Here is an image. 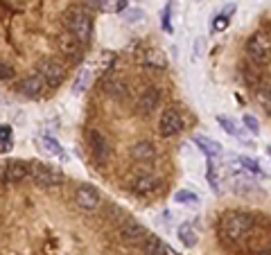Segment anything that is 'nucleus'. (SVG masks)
Here are the masks:
<instances>
[{
  "label": "nucleus",
  "instance_id": "obj_1",
  "mask_svg": "<svg viewBox=\"0 0 271 255\" xmlns=\"http://www.w3.org/2000/svg\"><path fill=\"white\" fill-rule=\"evenodd\" d=\"M253 219L247 212H226L219 221V235L228 242H240L251 233Z\"/></svg>",
  "mask_w": 271,
  "mask_h": 255
},
{
  "label": "nucleus",
  "instance_id": "obj_2",
  "mask_svg": "<svg viewBox=\"0 0 271 255\" xmlns=\"http://www.w3.org/2000/svg\"><path fill=\"white\" fill-rule=\"evenodd\" d=\"M66 27H68V34H73L79 43H86L93 34V20L84 9H70L66 14Z\"/></svg>",
  "mask_w": 271,
  "mask_h": 255
},
{
  "label": "nucleus",
  "instance_id": "obj_3",
  "mask_svg": "<svg viewBox=\"0 0 271 255\" xmlns=\"http://www.w3.org/2000/svg\"><path fill=\"white\" fill-rule=\"evenodd\" d=\"M247 54L253 64H269L271 61V36L258 32L247 41Z\"/></svg>",
  "mask_w": 271,
  "mask_h": 255
},
{
  "label": "nucleus",
  "instance_id": "obj_4",
  "mask_svg": "<svg viewBox=\"0 0 271 255\" xmlns=\"http://www.w3.org/2000/svg\"><path fill=\"white\" fill-rule=\"evenodd\" d=\"M30 176L34 178V183H39V185H43V187H57L64 183V174L50 165H43V163H32Z\"/></svg>",
  "mask_w": 271,
  "mask_h": 255
},
{
  "label": "nucleus",
  "instance_id": "obj_5",
  "mask_svg": "<svg viewBox=\"0 0 271 255\" xmlns=\"http://www.w3.org/2000/svg\"><path fill=\"white\" fill-rule=\"evenodd\" d=\"M181 129H183L181 113L172 106L165 108L161 120H158V133H161L163 138H172V136H177V133H181Z\"/></svg>",
  "mask_w": 271,
  "mask_h": 255
},
{
  "label": "nucleus",
  "instance_id": "obj_6",
  "mask_svg": "<svg viewBox=\"0 0 271 255\" xmlns=\"http://www.w3.org/2000/svg\"><path fill=\"white\" fill-rule=\"evenodd\" d=\"M39 75L43 77L45 86H59L61 82H64L66 77V68L59 64V61H54V59H45L39 64Z\"/></svg>",
  "mask_w": 271,
  "mask_h": 255
},
{
  "label": "nucleus",
  "instance_id": "obj_7",
  "mask_svg": "<svg viewBox=\"0 0 271 255\" xmlns=\"http://www.w3.org/2000/svg\"><path fill=\"white\" fill-rule=\"evenodd\" d=\"M89 147L97 163H106L108 158H111V145H108L106 136H104L102 131H97V129L89 131Z\"/></svg>",
  "mask_w": 271,
  "mask_h": 255
},
{
  "label": "nucleus",
  "instance_id": "obj_8",
  "mask_svg": "<svg viewBox=\"0 0 271 255\" xmlns=\"http://www.w3.org/2000/svg\"><path fill=\"white\" fill-rule=\"evenodd\" d=\"M102 88H104V93H106V97H111V99L129 97V86L122 77H104Z\"/></svg>",
  "mask_w": 271,
  "mask_h": 255
},
{
  "label": "nucleus",
  "instance_id": "obj_9",
  "mask_svg": "<svg viewBox=\"0 0 271 255\" xmlns=\"http://www.w3.org/2000/svg\"><path fill=\"white\" fill-rule=\"evenodd\" d=\"M43 88H45V82H43V77H41L39 73L20 79L18 86H16V90H18L20 95H25V97H36V95L43 93Z\"/></svg>",
  "mask_w": 271,
  "mask_h": 255
},
{
  "label": "nucleus",
  "instance_id": "obj_10",
  "mask_svg": "<svg viewBox=\"0 0 271 255\" xmlns=\"http://www.w3.org/2000/svg\"><path fill=\"white\" fill-rule=\"evenodd\" d=\"M27 174H30V167L25 165V163L11 161V163H5L2 172H0V178L5 183H18V181H23Z\"/></svg>",
  "mask_w": 271,
  "mask_h": 255
},
{
  "label": "nucleus",
  "instance_id": "obj_11",
  "mask_svg": "<svg viewBox=\"0 0 271 255\" xmlns=\"http://www.w3.org/2000/svg\"><path fill=\"white\" fill-rule=\"evenodd\" d=\"M75 201H77L79 208H84V210H95V208H99V194L97 190H93L90 185H82L77 192H75Z\"/></svg>",
  "mask_w": 271,
  "mask_h": 255
},
{
  "label": "nucleus",
  "instance_id": "obj_12",
  "mask_svg": "<svg viewBox=\"0 0 271 255\" xmlns=\"http://www.w3.org/2000/svg\"><path fill=\"white\" fill-rule=\"evenodd\" d=\"M158 102H161V90H158L156 86H149L138 97V111L143 113V115H152L154 108L158 106Z\"/></svg>",
  "mask_w": 271,
  "mask_h": 255
},
{
  "label": "nucleus",
  "instance_id": "obj_13",
  "mask_svg": "<svg viewBox=\"0 0 271 255\" xmlns=\"http://www.w3.org/2000/svg\"><path fill=\"white\" fill-rule=\"evenodd\" d=\"M129 156L138 163H147L156 158V145L149 143V140H140V143H133L129 147Z\"/></svg>",
  "mask_w": 271,
  "mask_h": 255
},
{
  "label": "nucleus",
  "instance_id": "obj_14",
  "mask_svg": "<svg viewBox=\"0 0 271 255\" xmlns=\"http://www.w3.org/2000/svg\"><path fill=\"white\" fill-rule=\"evenodd\" d=\"M140 61H143L147 68H154V70H165V68H168V57H165L161 50H156V48L145 50L143 57H140Z\"/></svg>",
  "mask_w": 271,
  "mask_h": 255
},
{
  "label": "nucleus",
  "instance_id": "obj_15",
  "mask_svg": "<svg viewBox=\"0 0 271 255\" xmlns=\"http://www.w3.org/2000/svg\"><path fill=\"white\" fill-rule=\"evenodd\" d=\"M143 237H147V231H145V226L136 224V221H127L120 228V240L122 242H140Z\"/></svg>",
  "mask_w": 271,
  "mask_h": 255
},
{
  "label": "nucleus",
  "instance_id": "obj_16",
  "mask_svg": "<svg viewBox=\"0 0 271 255\" xmlns=\"http://www.w3.org/2000/svg\"><path fill=\"white\" fill-rule=\"evenodd\" d=\"M194 145H197V147L201 149V152L206 154L208 158H217L219 154H222V145L217 143V140H212V138H206V136H194Z\"/></svg>",
  "mask_w": 271,
  "mask_h": 255
},
{
  "label": "nucleus",
  "instance_id": "obj_17",
  "mask_svg": "<svg viewBox=\"0 0 271 255\" xmlns=\"http://www.w3.org/2000/svg\"><path fill=\"white\" fill-rule=\"evenodd\" d=\"M158 178L152 176V174H140V176L133 178V190L138 192V194H149V192H154L158 187Z\"/></svg>",
  "mask_w": 271,
  "mask_h": 255
},
{
  "label": "nucleus",
  "instance_id": "obj_18",
  "mask_svg": "<svg viewBox=\"0 0 271 255\" xmlns=\"http://www.w3.org/2000/svg\"><path fill=\"white\" fill-rule=\"evenodd\" d=\"M79 48H82V43H79V41L75 39L73 34H64L59 39V50L66 54V57H77Z\"/></svg>",
  "mask_w": 271,
  "mask_h": 255
},
{
  "label": "nucleus",
  "instance_id": "obj_19",
  "mask_svg": "<svg viewBox=\"0 0 271 255\" xmlns=\"http://www.w3.org/2000/svg\"><path fill=\"white\" fill-rule=\"evenodd\" d=\"M179 240H181L183 246L192 249V246L197 244V231H194L190 224H181L179 226Z\"/></svg>",
  "mask_w": 271,
  "mask_h": 255
},
{
  "label": "nucleus",
  "instance_id": "obj_20",
  "mask_svg": "<svg viewBox=\"0 0 271 255\" xmlns=\"http://www.w3.org/2000/svg\"><path fill=\"white\" fill-rule=\"evenodd\" d=\"M143 253L145 255H168V249L158 237H147L143 244Z\"/></svg>",
  "mask_w": 271,
  "mask_h": 255
},
{
  "label": "nucleus",
  "instance_id": "obj_21",
  "mask_svg": "<svg viewBox=\"0 0 271 255\" xmlns=\"http://www.w3.org/2000/svg\"><path fill=\"white\" fill-rule=\"evenodd\" d=\"M206 178H208V183H210L212 192H217V194H219V165L215 163V158H208Z\"/></svg>",
  "mask_w": 271,
  "mask_h": 255
},
{
  "label": "nucleus",
  "instance_id": "obj_22",
  "mask_svg": "<svg viewBox=\"0 0 271 255\" xmlns=\"http://www.w3.org/2000/svg\"><path fill=\"white\" fill-rule=\"evenodd\" d=\"M256 99L262 104V106L267 108V111H271V84L262 82L260 86H258V90H256Z\"/></svg>",
  "mask_w": 271,
  "mask_h": 255
},
{
  "label": "nucleus",
  "instance_id": "obj_23",
  "mask_svg": "<svg viewBox=\"0 0 271 255\" xmlns=\"http://www.w3.org/2000/svg\"><path fill=\"white\" fill-rule=\"evenodd\" d=\"M97 7L104 11H124L127 0H97Z\"/></svg>",
  "mask_w": 271,
  "mask_h": 255
},
{
  "label": "nucleus",
  "instance_id": "obj_24",
  "mask_svg": "<svg viewBox=\"0 0 271 255\" xmlns=\"http://www.w3.org/2000/svg\"><path fill=\"white\" fill-rule=\"evenodd\" d=\"M41 143H43V149L48 154H52V156H64V149H61V145L57 143L52 136H43V138H41Z\"/></svg>",
  "mask_w": 271,
  "mask_h": 255
},
{
  "label": "nucleus",
  "instance_id": "obj_25",
  "mask_svg": "<svg viewBox=\"0 0 271 255\" xmlns=\"http://www.w3.org/2000/svg\"><path fill=\"white\" fill-rule=\"evenodd\" d=\"M217 122H219V127L224 129V131L228 133V136H235V138H242V133L237 131L235 122H233L231 118H226V115H217Z\"/></svg>",
  "mask_w": 271,
  "mask_h": 255
},
{
  "label": "nucleus",
  "instance_id": "obj_26",
  "mask_svg": "<svg viewBox=\"0 0 271 255\" xmlns=\"http://www.w3.org/2000/svg\"><path fill=\"white\" fill-rule=\"evenodd\" d=\"M231 11L233 7L228 11H224V14H219L215 20H212V32H224L228 27V23H231Z\"/></svg>",
  "mask_w": 271,
  "mask_h": 255
},
{
  "label": "nucleus",
  "instance_id": "obj_27",
  "mask_svg": "<svg viewBox=\"0 0 271 255\" xmlns=\"http://www.w3.org/2000/svg\"><path fill=\"white\" fill-rule=\"evenodd\" d=\"M174 201L179 203H199V194L192 190H179L177 194H174Z\"/></svg>",
  "mask_w": 271,
  "mask_h": 255
},
{
  "label": "nucleus",
  "instance_id": "obj_28",
  "mask_svg": "<svg viewBox=\"0 0 271 255\" xmlns=\"http://www.w3.org/2000/svg\"><path fill=\"white\" fill-rule=\"evenodd\" d=\"M240 165H242V170H247V172H251V174H262V167L258 165V161H253V158H249V156H242Z\"/></svg>",
  "mask_w": 271,
  "mask_h": 255
},
{
  "label": "nucleus",
  "instance_id": "obj_29",
  "mask_svg": "<svg viewBox=\"0 0 271 255\" xmlns=\"http://www.w3.org/2000/svg\"><path fill=\"white\" fill-rule=\"evenodd\" d=\"M0 145H2L0 149L11 147V127H7V124H2V127H0Z\"/></svg>",
  "mask_w": 271,
  "mask_h": 255
},
{
  "label": "nucleus",
  "instance_id": "obj_30",
  "mask_svg": "<svg viewBox=\"0 0 271 255\" xmlns=\"http://www.w3.org/2000/svg\"><path fill=\"white\" fill-rule=\"evenodd\" d=\"M244 124H247V129L253 133V136H256V133L260 131V122H258V120L253 118V115H249V113L244 115Z\"/></svg>",
  "mask_w": 271,
  "mask_h": 255
},
{
  "label": "nucleus",
  "instance_id": "obj_31",
  "mask_svg": "<svg viewBox=\"0 0 271 255\" xmlns=\"http://www.w3.org/2000/svg\"><path fill=\"white\" fill-rule=\"evenodd\" d=\"M124 18L131 20V23H136V20H143L145 18V11L143 9H129L127 14H124Z\"/></svg>",
  "mask_w": 271,
  "mask_h": 255
},
{
  "label": "nucleus",
  "instance_id": "obj_32",
  "mask_svg": "<svg viewBox=\"0 0 271 255\" xmlns=\"http://www.w3.org/2000/svg\"><path fill=\"white\" fill-rule=\"evenodd\" d=\"M11 75H14V68H11L9 64H2V61H0V79H11Z\"/></svg>",
  "mask_w": 271,
  "mask_h": 255
},
{
  "label": "nucleus",
  "instance_id": "obj_33",
  "mask_svg": "<svg viewBox=\"0 0 271 255\" xmlns=\"http://www.w3.org/2000/svg\"><path fill=\"white\" fill-rule=\"evenodd\" d=\"M163 30H165V32H172V25H170V5L163 9Z\"/></svg>",
  "mask_w": 271,
  "mask_h": 255
},
{
  "label": "nucleus",
  "instance_id": "obj_34",
  "mask_svg": "<svg viewBox=\"0 0 271 255\" xmlns=\"http://www.w3.org/2000/svg\"><path fill=\"white\" fill-rule=\"evenodd\" d=\"M86 7H97V0H84Z\"/></svg>",
  "mask_w": 271,
  "mask_h": 255
},
{
  "label": "nucleus",
  "instance_id": "obj_35",
  "mask_svg": "<svg viewBox=\"0 0 271 255\" xmlns=\"http://www.w3.org/2000/svg\"><path fill=\"white\" fill-rule=\"evenodd\" d=\"M260 255H271V249H267V251H260Z\"/></svg>",
  "mask_w": 271,
  "mask_h": 255
},
{
  "label": "nucleus",
  "instance_id": "obj_36",
  "mask_svg": "<svg viewBox=\"0 0 271 255\" xmlns=\"http://www.w3.org/2000/svg\"><path fill=\"white\" fill-rule=\"evenodd\" d=\"M267 154H269V156H271V147H267Z\"/></svg>",
  "mask_w": 271,
  "mask_h": 255
}]
</instances>
